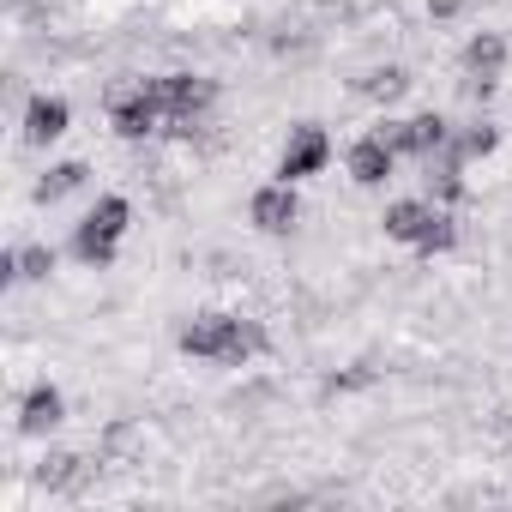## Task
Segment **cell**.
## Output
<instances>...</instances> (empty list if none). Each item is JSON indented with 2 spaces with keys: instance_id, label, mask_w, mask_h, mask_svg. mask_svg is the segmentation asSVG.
Masks as SVG:
<instances>
[{
  "instance_id": "obj_1",
  "label": "cell",
  "mask_w": 512,
  "mask_h": 512,
  "mask_svg": "<svg viewBox=\"0 0 512 512\" xmlns=\"http://www.w3.org/2000/svg\"><path fill=\"white\" fill-rule=\"evenodd\" d=\"M175 350H181L187 362L247 368L253 356H266V350H272V332H266V320H241V314L205 308V314H193V320L175 332Z\"/></svg>"
},
{
  "instance_id": "obj_2",
  "label": "cell",
  "mask_w": 512,
  "mask_h": 512,
  "mask_svg": "<svg viewBox=\"0 0 512 512\" xmlns=\"http://www.w3.org/2000/svg\"><path fill=\"white\" fill-rule=\"evenodd\" d=\"M127 229H133V199H127V193H97V205L73 223L67 253H73L85 272H109V266L121 260Z\"/></svg>"
},
{
  "instance_id": "obj_3",
  "label": "cell",
  "mask_w": 512,
  "mask_h": 512,
  "mask_svg": "<svg viewBox=\"0 0 512 512\" xmlns=\"http://www.w3.org/2000/svg\"><path fill=\"white\" fill-rule=\"evenodd\" d=\"M157 97H163V133L169 139H193L199 121L217 109V79L205 73H157Z\"/></svg>"
},
{
  "instance_id": "obj_4",
  "label": "cell",
  "mask_w": 512,
  "mask_h": 512,
  "mask_svg": "<svg viewBox=\"0 0 512 512\" xmlns=\"http://www.w3.org/2000/svg\"><path fill=\"white\" fill-rule=\"evenodd\" d=\"M103 109H109V127H115L121 139H151V133H163V97H157V79L115 85V91L103 97Z\"/></svg>"
},
{
  "instance_id": "obj_5",
  "label": "cell",
  "mask_w": 512,
  "mask_h": 512,
  "mask_svg": "<svg viewBox=\"0 0 512 512\" xmlns=\"http://www.w3.org/2000/svg\"><path fill=\"white\" fill-rule=\"evenodd\" d=\"M506 61H512L506 37H500V31H476V37L464 43V55H458V67H464V97L488 103V97L500 91V79H506Z\"/></svg>"
},
{
  "instance_id": "obj_6",
  "label": "cell",
  "mask_w": 512,
  "mask_h": 512,
  "mask_svg": "<svg viewBox=\"0 0 512 512\" xmlns=\"http://www.w3.org/2000/svg\"><path fill=\"white\" fill-rule=\"evenodd\" d=\"M326 163H332V133L320 127V121H296L290 127V139H284V151H278V181H314V175H326Z\"/></svg>"
},
{
  "instance_id": "obj_7",
  "label": "cell",
  "mask_w": 512,
  "mask_h": 512,
  "mask_svg": "<svg viewBox=\"0 0 512 512\" xmlns=\"http://www.w3.org/2000/svg\"><path fill=\"white\" fill-rule=\"evenodd\" d=\"M380 133H386V145H392L398 157H416V163H422V157H434L458 127H452L440 109H422V115H410V121H392V115H386Z\"/></svg>"
},
{
  "instance_id": "obj_8",
  "label": "cell",
  "mask_w": 512,
  "mask_h": 512,
  "mask_svg": "<svg viewBox=\"0 0 512 512\" xmlns=\"http://www.w3.org/2000/svg\"><path fill=\"white\" fill-rule=\"evenodd\" d=\"M247 223L260 229V235H290L302 223V193L296 181H266V187H253L247 193Z\"/></svg>"
},
{
  "instance_id": "obj_9",
  "label": "cell",
  "mask_w": 512,
  "mask_h": 512,
  "mask_svg": "<svg viewBox=\"0 0 512 512\" xmlns=\"http://www.w3.org/2000/svg\"><path fill=\"white\" fill-rule=\"evenodd\" d=\"M19 127H25V145H55V139H67V127H73V103H67L61 91H31Z\"/></svg>"
},
{
  "instance_id": "obj_10",
  "label": "cell",
  "mask_w": 512,
  "mask_h": 512,
  "mask_svg": "<svg viewBox=\"0 0 512 512\" xmlns=\"http://www.w3.org/2000/svg\"><path fill=\"white\" fill-rule=\"evenodd\" d=\"M344 169H350V181H356V187H386V181L398 175V151H392V145H386V133L374 127V133L350 139Z\"/></svg>"
},
{
  "instance_id": "obj_11",
  "label": "cell",
  "mask_w": 512,
  "mask_h": 512,
  "mask_svg": "<svg viewBox=\"0 0 512 512\" xmlns=\"http://www.w3.org/2000/svg\"><path fill=\"white\" fill-rule=\"evenodd\" d=\"M61 422H67V392H61L55 380L25 386V398H19V434H25V440H49Z\"/></svg>"
},
{
  "instance_id": "obj_12",
  "label": "cell",
  "mask_w": 512,
  "mask_h": 512,
  "mask_svg": "<svg viewBox=\"0 0 512 512\" xmlns=\"http://www.w3.org/2000/svg\"><path fill=\"white\" fill-rule=\"evenodd\" d=\"M422 181H428V199L434 205H464V193H470L464 187V151L446 139L434 157H422Z\"/></svg>"
},
{
  "instance_id": "obj_13",
  "label": "cell",
  "mask_w": 512,
  "mask_h": 512,
  "mask_svg": "<svg viewBox=\"0 0 512 512\" xmlns=\"http://www.w3.org/2000/svg\"><path fill=\"white\" fill-rule=\"evenodd\" d=\"M416 79H410V67H398V61H386V67H368L362 79H356V97H368L374 109H392V103H404V91H410Z\"/></svg>"
},
{
  "instance_id": "obj_14",
  "label": "cell",
  "mask_w": 512,
  "mask_h": 512,
  "mask_svg": "<svg viewBox=\"0 0 512 512\" xmlns=\"http://www.w3.org/2000/svg\"><path fill=\"white\" fill-rule=\"evenodd\" d=\"M85 175H91V163H85V157L49 163V169H43V181L31 187V199H37V205H61L67 193H79V187H85Z\"/></svg>"
},
{
  "instance_id": "obj_15",
  "label": "cell",
  "mask_w": 512,
  "mask_h": 512,
  "mask_svg": "<svg viewBox=\"0 0 512 512\" xmlns=\"http://www.w3.org/2000/svg\"><path fill=\"white\" fill-rule=\"evenodd\" d=\"M428 211H434V199H392V205L380 211V229H386V241H404V247H416V235H422Z\"/></svg>"
},
{
  "instance_id": "obj_16",
  "label": "cell",
  "mask_w": 512,
  "mask_h": 512,
  "mask_svg": "<svg viewBox=\"0 0 512 512\" xmlns=\"http://www.w3.org/2000/svg\"><path fill=\"white\" fill-rule=\"evenodd\" d=\"M458 217H452V205H434L428 211V223H422V235H416V253H422V260H440V253H452L458 247Z\"/></svg>"
},
{
  "instance_id": "obj_17",
  "label": "cell",
  "mask_w": 512,
  "mask_h": 512,
  "mask_svg": "<svg viewBox=\"0 0 512 512\" xmlns=\"http://www.w3.org/2000/svg\"><path fill=\"white\" fill-rule=\"evenodd\" d=\"M500 139H506V133H500V121H488V115H476V121H464V127L452 133V145L464 151V163L494 157V151H500Z\"/></svg>"
},
{
  "instance_id": "obj_18",
  "label": "cell",
  "mask_w": 512,
  "mask_h": 512,
  "mask_svg": "<svg viewBox=\"0 0 512 512\" xmlns=\"http://www.w3.org/2000/svg\"><path fill=\"white\" fill-rule=\"evenodd\" d=\"M37 482H43L49 494H79V482H85V458H79V452H49L43 470H37Z\"/></svg>"
},
{
  "instance_id": "obj_19",
  "label": "cell",
  "mask_w": 512,
  "mask_h": 512,
  "mask_svg": "<svg viewBox=\"0 0 512 512\" xmlns=\"http://www.w3.org/2000/svg\"><path fill=\"white\" fill-rule=\"evenodd\" d=\"M55 266H61V253H55L49 241H25V247H19V284H49Z\"/></svg>"
},
{
  "instance_id": "obj_20",
  "label": "cell",
  "mask_w": 512,
  "mask_h": 512,
  "mask_svg": "<svg viewBox=\"0 0 512 512\" xmlns=\"http://www.w3.org/2000/svg\"><path fill=\"white\" fill-rule=\"evenodd\" d=\"M362 386H374V368H350V374L326 380V392H362Z\"/></svg>"
},
{
  "instance_id": "obj_21",
  "label": "cell",
  "mask_w": 512,
  "mask_h": 512,
  "mask_svg": "<svg viewBox=\"0 0 512 512\" xmlns=\"http://www.w3.org/2000/svg\"><path fill=\"white\" fill-rule=\"evenodd\" d=\"M422 7H428V19H434V25H452V19H464L470 0H422Z\"/></svg>"
}]
</instances>
